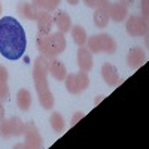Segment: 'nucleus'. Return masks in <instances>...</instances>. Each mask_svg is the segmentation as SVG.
<instances>
[{
	"label": "nucleus",
	"instance_id": "16",
	"mask_svg": "<svg viewBox=\"0 0 149 149\" xmlns=\"http://www.w3.org/2000/svg\"><path fill=\"white\" fill-rule=\"evenodd\" d=\"M17 12L19 14V17H22L24 19H30V21H34L36 19V15L39 9H37L34 5L31 3H27V2H19L17 5Z\"/></svg>",
	"mask_w": 149,
	"mask_h": 149
},
{
	"label": "nucleus",
	"instance_id": "27",
	"mask_svg": "<svg viewBox=\"0 0 149 149\" xmlns=\"http://www.w3.org/2000/svg\"><path fill=\"white\" fill-rule=\"evenodd\" d=\"M5 118V107L2 104V102H0V119H3Z\"/></svg>",
	"mask_w": 149,
	"mask_h": 149
},
{
	"label": "nucleus",
	"instance_id": "23",
	"mask_svg": "<svg viewBox=\"0 0 149 149\" xmlns=\"http://www.w3.org/2000/svg\"><path fill=\"white\" fill-rule=\"evenodd\" d=\"M82 2L85 6H88L91 9H98V8H103L107 3V0H82Z\"/></svg>",
	"mask_w": 149,
	"mask_h": 149
},
{
	"label": "nucleus",
	"instance_id": "11",
	"mask_svg": "<svg viewBox=\"0 0 149 149\" xmlns=\"http://www.w3.org/2000/svg\"><path fill=\"white\" fill-rule=\"evenodd\" d=\"M46 64H48V72H51V74L57 81H64L66 79V76H67L66 66L61 63L60 60H57V57L46 58Z\"/></svg>",
	"mask_w": 149,
	"mask_h": 149
},
{
	"label": "nucleus",
	"instance_id": "4",
	"mask_svg": "<svg viewBox=\"0 0 149 149\" xmlns=\"http://www.w3.org/2000/svg\"><path fill=\"white\" fill-rule=\"evenodd\" d=\"M85 46L88 48V51L91 54H98V52L113 54L116 51V42L109 34H104V33L88 37Z\"/></svg>",
	"mask_w": 149,
	"mask_h": 149
},
{
	"label": "nucleus",
	"instance_id": "26",
	"mask_svg": "<svg viewBox=\"0 0 149 149\" xmlns=\"http://www.w3.org/2000/svg\"><path fill=\"white\" fill-rule=\"evenodd\" d=\"M119 3H122L125 8H128V6H131L134 3V0H119Z\"/></svg>",
	"mask_w": 149,
	"mask_h": 149
},
{
	"label": "nucleus",
	"instance_id": "28",
	"mask_svg": "<svg viewBox=\"0 0 149 149\" xmlns=\"http://www.w3.org/2000/svg\"><path fill=\"white\" fill-rule=\"evenodd\" d=\"M67 3H70V5L74 6V5H78V3H79V0H67Z\"/></svg>",
	"mask_w": 149,
	"mask_h": 149
},
{
	"label": "nucleus",
	"instance_id": "19",
	"mask_svg": "<svg viewBox=\"0 0 149 149\" xmlns=\"http://www.w3.org/2000/svg\"><path fill=\"white\" fill-rule=\"evenodd\" d=\"M17 106L22 110V112H27L31 106V94L29 90L26 88H21L17 93Z\"/></svg>",
	"mask_w": 149,
	"mask_h": 149
},
{
	"label": "nucleus",
	"instance_id": "12",
	"mask_svg": "<svg viewBox=\"0 0 149 149\" xmlns=\"http://www.w3.org/2000/svg\"><path fill=\"white\" fill-rule=\"evenodd\" d=\"M107 14L109 19H113L115 22H121L128 17V8H125L122 3H107Z\"/></svg>",
	"mask_w": 149,
	"mask_h": 149
},
{
	"label": "nucleus",
	"instance_id": "30",
	"mask_svg": "<svg viewBox=\"0 0 149 149\" xmlns=\"http://www.w3.org/2000/svg\"><path fill=\"white\" fill-rule=\"evenodd\" d=\"M0 12H2V3H0Z\"/></svg>",
	"mask_w": 149,
	"mask_h": 149
},
{
	"label": "nucleus",
	"instance_id": "20",
	"mask_svg": "<svg viewBox=\"0 0 149 149\" xmlns=\"http://www.w3.org/2000/svg\"><path fill=\"white\" fill-rule=\"evenodd\" d=\"M72 31V37H73V42L76 43L78 46H85L86 43V39H88V36H86V31L84 27L81 26H73L70 29Z\"/></svg>",
	"mask_w": 149,
	"mask_h": 149
},
{
	"label": "nucleus",
	"instance_id": "10",
	"mask_svg": "<svg viewBox=\"0 0 149 149\" xmlns=\"http://www.w3.org/2000/svg\"><path fill=\"white\" fill-rule=\"evenodd\" d=\"M146 60V54L143 51V48L140 46H134L131 48L128 54H127V64L130 69H139Z\"/></svg>",
	"mask_w": 149,
	"mask_h": 149
},
{
	"label": "nucleus",
	"instance_id": "3",
	"mask_svg": "<svg viewBox=\"0 0 149 149\" xmlns=\"http://www.w3.org/2000/svg\"><path fill=\"white\" fill-rule=\"evenodd\" d=\"M36 42H37V49H39L40 55H43L45 58H54L60 54H63L67 46L64 33L61 31L49 33V34L37 33Z\"/></svg>",
	"mask_w": 149,
	"mask_h": 149
},
{
	"label": "nucleus",
	"instance_id": "18",
	"mask_svg": "<svg viewBox=\"0 0 149 149\" xmlns=\"http://www.w3.org/2000/svg\"><path fill=\"white\" fill-rule=\"evenodd\" d=\"M109 3V0H107ZM107 3L103 6V8H98V9H94V15H93V21L94 24L98 27V29H104L109 22V14H107Z\"/></svg>",
	"mask_w": 149,
	"mask_h": 149
},
{
	"label": "nucleus",
	"instance_id": "9",
	"mask_svg": "<svg viewBox=\"0 0 149 149\" xmlns=\"http://www.w3.org/2000/svg\"><path fill=\"white\" fill-rule=\"evenodd\" d=\"M34 21H36V24H37V33H42V34H49V33H51L52 24H54V19H52L51 12L43 10V9H39V12H37Z\"/></svg>",
	"mask_w": 149,
	"mask_h": 149
},
{
	"label": "nucleus",
	"instance_id": "25",
	"mask_svg": "<svg viewBox=\"0 0 149 149\" xmlns=\"http://www.w3.org/2000/svg\"><path fill=\"white\" fill-rule=\"evenodd\" d=\"M82 118H84V113H82V112H76V113L73 115V118H72L70 124H72V125H76V124H78Z\"/></svg>",
	"mask_w": 149,
	"mask_h": 149
},
{
	"label": "nucleus",
	"instance_id": "22",
	"mask_svg": "<svg viewBox=\"0 0 149 149\" xmlns=\"http://www.w3.org/2000/svg\"><path fill=\"white\" fill-rule=\"evenodd\" d=\"M49 124H51L52 130H54V131H57V133L63 131V130H64V127H66L64 118H63V115H61L60 112H52L51 118H49Z\"/></svg>",
	"mask_w": 149,
	"mask_h": 149
},
{
	"label": "nucleus",
	"instance_id": "13",
	"mask_svg": "<svg viewBox=\"0 0 149 149\" xmlns=\"http://www.w3.org/2000/svg\"><path fill=\"white\" fill-rule=\"evenodd\" d=\"M102 78H103V81L109 86H115V85H118V84L122 82L119 79V74H118L116 67L113 64H110V63H104L102 66Z\"/></svg>",
	"mask_w": 149,
	"mask_h": 149
},
{
	"label": "nucleus",
	"instance_id": "21",
	"mask_svg": "<svg viewBox=\"0 0 149 149\" xmlns=\"http://www.w3.org/2000/svg\"><path fill=\"white\" fill-rule=\"evenodd\" d=\"M61 0H31V5H34L37 9H43L48 12H54Z\"/></svg>",
	"mask_w": 149,
	"mask_h": 149
},
{
	"label": "nucleus",
	"instance_id": "17",
	"mask_svg": "<svg viewBox=\"0 0 149 149\" xmlns=\"http://www.w3.org/2000/svg\"><path fill=\"white\" fill-rule=\"evenodd\" d=\"M9 73L5 66L0 64V102H6L9 98V85H8Z\"/></svg>",
	"mask_w": 149,
	"mask_h": 149
},
{
	"label": "nucleus",
	"instance_id": "5",
	"mask_svg": "<svg viewBox=\"0 0 149 149\" xmlns=\"http://www.w3.org/2000/svg\"><path fill=\"white\" fill-rule=\"evenodd\" d=\"M66 90L73 94L78 95L81 93H84L86 88L90 86V76L86 72H79V73H70L66 76Z\"/></svg>",
	"mask_w": 149,
	"mask_h": 149
},
{
	"label": "nucleus",
	"instance_id": "7",
	"mask_svg": "<svg viewBox=\"0 0 149 149\" xmlns=\"http://www.w3.org/2000/svg\"><path fill=\"white\" fill-rule=\"evenodd\" d=\"M24 131V122L18 116H12L9 119H0V136L5 139L10 136H21Z\"/></svg>",
	"mask_w": 149,
	"mask_h": 149
},
{
	"label": "nucleus",
	"instance_id": "24",
	"mask_svg": "<svg viewBox=\"0 0 149 149\" xmlns=\"http://www.w3.org/2000/svg\"><path fill=\"white\" fill-rule=\"evenodd\" d=\"M142 12H143V18L148 21V17H149V0H142Z\"/></svg>",
	"mask_w": 149,
	"mask_h": 149
},
{
	"label": "nucleus",
	"instance_id": "6",
	"mask_svg": "<svg viewBox=\"0 0 149 149\" xmlns=\"http://www.w3.org/2000/svg\"><path fill=\"white\" fill-rule=\"evenodd\" d=\"M24 137H26V142H24L22 145H17L15 148H30V149H39L42 148V143H43V139L42 136L39 134V131H37L34 122H27L24 124Z\"/></svg>",
	"mask_w": 149,
	"mask_h": 149
},
{
	"label": "nucleus",
	"instance_id": "15",
	"mask_svg": "<svg viewBox=\"0 0 149 149\" xmlns=\"http://www.w3.org/2000/svg\"><path fill=\"white\" fill-rule=\"evenodd\" d=\"M52 19H54V24L58 27V31H61V33L70 31V29H72V19H70L67 12L57 10L55 14L52 15Z\"/></svg>",
	"mask_w": 149,
	"mask_h": 149
},
{
	"label": "nucleus",
	"instance_id": "8",
	"mask_svg": "<svg viewBox=\"0 0 149 149\" xmlns=\"http://www.w3.org/2000/svg\"><path fill=\"white\" fill-rule=\"evenodd\" d=\"M125 30L130 36L139 37V36H146L148 34V21L143 17L131 15L125 18Z\"/></svg>",
	"mask_w": 149,
	"mask_h": 149
},
{
	"label": "nucleus",
	"instance_id": "14",
	"mask_svg": "<svg viewBox=\"0 0 149 149\" xmlns=\"http://www.w3.org/2000/svg\"><path fill=\"white\" fill-rule=\"evenodd\" d=\"M76 60H78V66L82 72H90L93 69V55L86 46H81L78 49Z\"/></svg>",
	"mask_w": 149,
	"mask_h": 149
},
{
	"label": "nucleus",
	"instance_id": "2",
	"mask_svg": "<svg viewBox=\"0 0 149 149\" xmlns=\"http://www.w3.org/2000/svg\"><path fill=\"white\" fill-rule=\"evenodd\" d=\"M46 74H48L46 58L43 55H39L34 60V64H33V82H34V88L40 106L48 110L54 107V95L49 90Z\"/></svg>",
	"mask_w": 149,
	"mask_h": 149
},
{
	"label": "nucleus",
	"instance_id": "29",
	"mask_svg": "<svg viewBox=\"0 0 149 149\" xmlns=\"http://www.w3.org/2000/svg\"><path fill=\"white\" fill-rule=\"evenodd\" d=\"M103 98H104V97H103V95H100V97H98L97 100H95V104H98V103H100V102L103 100Z\"/></svg>",
	"mask_w": 149,
	"mask_h": 149
},
{
	"label": "nucleus",
	"instance_id": "1",
	"mask_svg": "<svg viewBox=\"0 0 149 149\" xmlns=\"http://www.w3.org/2000/svg\"><path fill=\"white\" fill-rule=\"evenodd\" d=\"M27 46L26 31L22 26L12 17L0 19V54L8 60H18L22 57Z\"/></svg>",
	"mask_w": 149,
	"mask_h": 149
}]
</instances>
